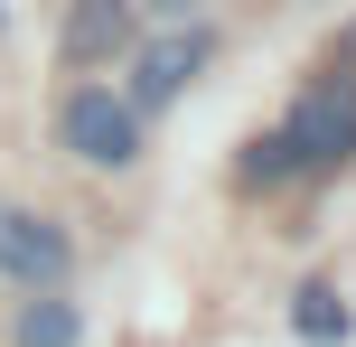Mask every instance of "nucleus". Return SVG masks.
<instances>
[{"instance_id": "obj_1", "label": "nucleus", "mask_w": 356, "mask_h": 347, "mask_svg": "<svg viewBox=\"0 0 356 347\" xmlns=\"http://www.w3.org/2000/svg\"><path fill=\"white\" fill-rule=\"evenodd\" d=\"M56 131H66V150L94 160V169H131L141 160V113H131L122 94H104V85H75L66 113H56Z\"/></svg>"}, {"instance_id": "obj_2", "label": "nucleus", "mask_w": 356, "mask_h": 347, "mask_svg": "<svg viewBox=\"0 0 356 347\" xmlns=\"http://www.w3.org/2000/svg\"><path fill=\"white\" fill-rule=\"evenodd\" d=\"M282 141H291V160H300V169H338V160H356V85H347V75L309 85L300 104H291Z\"/></svg>"}, {"instance_id": "obj_3", "label": "nucleus", "mask_w": 356, "mask_h": 347, "mask_svg": "<svg viewBox=\"0 0 356 347\" xmlns=\"http://www.w3.org/2000/svg\"><path fill=\"white\" fill-rule=\"evenodd\" d=\"M207 47H216V38L197 29V19H178L169 38H150V47H141V66H131V94H122V104H131V113L178 104V94H188V75L207 66Z\"/></svg>"}, {"instance_id": "obj_4", "label": "nucleus", "mask_w": 356, "mask_h": 347, "mask_svg": "<svg viewBox=\"0 0 356 347\" xmlns=\"http://www.w3.org/2000/svg\"><path fill=\"white\" fill-rule=\"evenodd\" d=\"M0 273L29 282V291H56L66 282V235L47 216H29V207H0Z\"/></svg>"}, {"instance_id": "obj_5", "label": "nucleus", "mask_w": 356, "mask_h": 347, "mask_svg": "<svg viewBox=\"0 0 356 347\" xmlns=\"http://www.w3.org/2000/svg\"><path fill=\"white\" fill-rule=\"evenodd\" d=\"M122 47H131V0H75L66 10V66H94Z\"/></svg>"}, {"instance_id": "obj_6", "label": "nucleus", "mask_w": 356, "mask_h": 347, "mask_svg": "<svg viewBox=\"0 0 356 347\" xmlns=\"http://www.w3.org/2000/svg\"><path fill=\"white\" fill-rule=\"evenodd\" d=\"M19 347H75V300H29L19 310Z\"/></svg>"}, {"instance_id": "obj_7", "label": "nucleus", "mask_w": 356, "mask_h": 347, "mask_svg": "<svg viewBox=\"0 0 356 347\" xmlns=\"http://www.w3.org/2000/svg\"><path fill=\"white\" fill-rule=\"evenodd\" d=\"M291 319H300V338H347V300L338 291H328V282H309V291H300V310H291Z\"/></svg>"}, {"instance_id": "obj_8", "label": "nucleus", "mask_w": 356, "mask_h": 347, "mask_svg": "<svg viewBox=\"0 0 356 347\" xmlns=\"http://www.w3.org/2000/svg\"><path fill=\"white\" fill-rule=\"evenodd\" d=\"M291 169H300V160H291V141H282V131H263V141L244 150V179H253V188H272V179H291Z\"/></svg>"}, {"instance_id": "obj_9", "label": "nucleus", "mask_w": 356, "mask_h": 347, "mask_svg": "<svg viewBox=\"0 0 356 347\" xmlns=\"http://www.w3.org/2000/svg\"><path fill=\"white\" fill-rule=\"evenodd\" d=\"M150 10H160V19H197L207 0H150Z\"/></svg>"}]
</instances>
